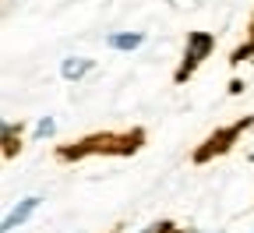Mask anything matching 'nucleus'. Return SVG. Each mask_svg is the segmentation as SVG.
<instances>
[{"label": "nucleus", "mask_w": 254, "mask_h": 233, "mask_svg": "<svg viewBox=\"0 0 254 233\" xmlns=\"http://www.w3.org/2000/svg\"><path fill=\"white\" fill-rule=\"evenodd\" d=\"M145 142L141 131H131V135H95V138H85L78 142L74 149H60V159H85L92 152H113V155H131L138 152Z\"/></svg>", "instance_id": "f257e3e1"}, {"label": "nucleus", "mask_w": 254, "mask_h": 233, "mask_svg": "<svg viewBox=\"0 0 254 233\" xmlns=\"http://www.w3.org/2000/svg\"><path fill=\"white\" fill-rule=\"evenodd\" d=\"M212 46H215V39L208 36V32H187V50H184V64H180V71L173 75L177 81H187L190 75L198 71V64L212 53Z\"/></svg>", "instance_id": "f03ea898"}, {"label": "nucleus", "mask_w": 254, "mask_h": 233, "mask_svg": "<svg viewBox=\"0 0 254 233\" xmlns=\"http://www.w3.org/2000/svg\"><path fill=\"white\" fill-rule=\"evenodd\" d=\"M247 124H251V120H240V124H233V127H222V131H215V135H212V138H208V142H205V145L194 152V159H198V162H208L212 155L226 152V149L237 142V135H240V131H244Z\"/></svg>", "instance_id": "7ed1b4c3"}, {"label": "nucleus", "mask_w": 254, "mask_h": 233, "mask_svg": "<svg viewBox=\"0 0 254 233\" xmlns=\"http://www.w3.org/2000/svg\"><path fill=\"white\" fill-rule=\"evenodd\" d=\"M39 202H43V198H36V194H32V198H25L21 205H14V212H11V216L4 219V233H11L14 226H21V223H25V219H28L32 212L39 209Z\"/></svg>", "instance_id": "20e7f679"}, {"label": "nucleus", "mask_w": 254, "mask_h": 233, "mask_svg": "<svg viewBox=\"0 0 254 233\" xmlns=\"http://www.w3.org/2000/svg\"><path fill=\"white\" fill-rule=\"evenodd\" d=\"M92 68H95V60H88V57H67V60L60 64V75L67 78V81H78V78H85Z\"/></svg>", "instance_id": "39448f33"}, {"label": "nucleus", "mask_w": 254, "mask_h": 233, "mask_svg": "<svg viewBox=\"0 0 254 233\" xmlns=\"http://www.w3.org/2000/svg\"><path fill=\"white\" fill-rule=\"evenodd\" d=\"M141 43H145L141 32H113V36H106V46L113 50H138Z\"/></svg>", "instance_id": "423d86ee"}, {"label": "nucleus", "mask_w": 254, "mask_h": 233, "mask_svg": "<svg viewBox=\"0 0 254 233\" xmlns=\"http://www.w3.org/2000/svg\"><path fill=\"white\" fill-rule=\"evenodd\" d=\"M36 135H39V138H50V135H53V120H50V117H43V120L36 124Z\"/></svg>", "instance_id": "0eeeda50"}]
</instances>
